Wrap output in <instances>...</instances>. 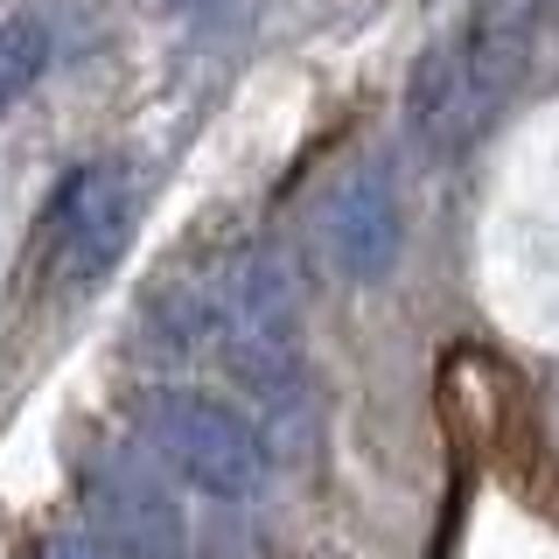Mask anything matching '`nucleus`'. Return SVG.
<instances>
[{
  "label": "nucleus",
  "instance_id": "3",
  "mask_svg": "<svg viewBox=\"0 0 559 559\" xmlns=\"http://www.w3.org/2000/svg\"><path fill=\"white\" fill-rule=\"evenodd\" d=\"M140 427H147V448L162 454L175 476L189 489H203V497H217V503L259 497L266 476H273L266 433L210 392H154L147 413H140Z\"/></svg>",
  "mask_w": 559,
  "mask_h": 559
},
{
  "label": "nucleus",
  "instance_id": "9",
  "mask_svg": "<svg viewBox=\"0 0 559 559\" xmlns=\"http://www.w3.org/2000/svg\"><path fill=\"white\" fill-rule=\"evenodd\" d=\"M168 8H203V0H168Z\"/></svg>",
  "mask_w": 559,
  "mask_h": 559
},
{
  "label": "nucleus",
  "instance_id": "1",
  "mask_svg": "<svg viewBox=\"0 0 559 559\" xmlns=\"http://www.w3.org/2000/svg\"><path fill=\"white\" fill-rule=\"evenodd\" d=\"M210 336H217V357L259 406L287 413L301 399L308 357H301V294H294L287 259L266 252V245H245L231 266L217 273V294H210Z\"/></svg>",
  "mask_w": 559,
  "mask_h": 559
},
{
  "label": "nucleus",
  "instance_id": "7",
  "mask_svg": "<svg viewBox=\"0 0 559 559\" xmlns=\"http://www.w3.org/2000/svg\"><path fill=\"white\" fill-rule=\"evenodd\" d=\"M49 70V35L35 22H0V112L22 105Z\"/></svg>",
  "mask_w": 559,
  "mask_h": 559
},
{
  "label": "nucleus",
  "instance_id": "2",
  "mask_svg": "<svg viewBox=\"0 0 559 559\" xmlns=\"http://www.w3.org/2000/svg\"><path fill=\"white\" fill-rule=\"evenodd\" d=\"M511 70H518L511 35H503L497 22H483V14H468V22L448 28L433 49H419L413 84H406L413 133L427 140L433 154H462L468 140L489 127V112L503 105Z\"/></svg>",
  "mask_w": 559,
  "mask_h": 559
},
{
  "label": "nucleus",
  "instance_id": "6",
  "mask_svg": "<svg viewBox=\"0 0 559 559\" xmlns=\"http://www.w3.org/2000/svg\"><path fill=\"white\" fill-rule=\"evenodd\" d=\"M92 518L98 538L119 559H189V518L175 489L133 454H105L92 476Z\"/></svg>",
  "mask_w": 559,
  "mask_h": 559
},
{
  "label": "nucleus",
  "instance_id": "4",
  "mask_svg": "<svg viewBox=\"0 0 559 559\" xmlns=\"http://www.w3.org/2000/svg\"><path fill=\"white\" fill-rule=\"evenodd\" d=\"M140 168L133 162H84L63 182L57 210H49V266H57L63 287H98L105 273L127 259L133 224H140Z\"/></svg>",
  "mask_w": 559,
  "mask_h": 559
},
{
  "label": "nucleus",
  "instance_id": "5",
  "mask_svg": "<svg viewBox=\"0 0 559 559\" xmlns=\"http://www.w3.org/2000/svg\"><path fill=\"white\" fill-rule=\"evenodd\" d=\"M322 252L349 287H378L392 280L399 252H406V203L384 162H357L329 189L322 203Z\"/></svg>",
  "mask_w": 559,
  "mask_h": 559
},
{
  "label": "nucleus",
  "instance_id": "8",
  "mask_svg": "<svg viewBox=\"0 0 559 559\" xmlns=\"http://www.w3.org/2000/svg\"><path fill=\"white\" fill-rule=\"evenodd\" d=\"M35 559H119V552L105 546L98 532H57V538H49V546L35 552Z\"/></svg>",
  "mask_w": 559,
  "mask_h": 559
}]
</instances>
